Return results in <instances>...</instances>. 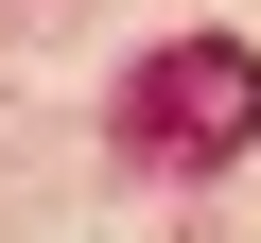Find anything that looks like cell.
Here are the masks:
<instances>
[{"instance_id": "6da1fadb", "label": "cell", "mask_w": 261, "mask_h": 243, "mask_svg": "<svg viewBox=\"0 0 261 243\" xmlns=\"http://www.w3.org/2000/svg\"><path fill=\"white\" fill-rule=\"evenodd\" d=\"M122 157L140 174H244L261 157V52L244 35H174L122 70Z\"/></svg>"}]
</instances>
